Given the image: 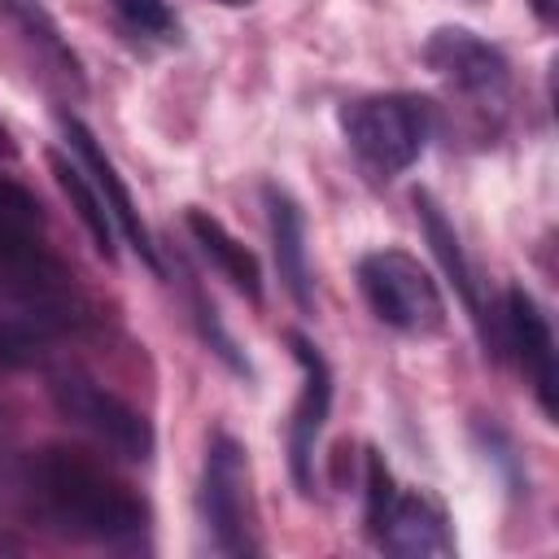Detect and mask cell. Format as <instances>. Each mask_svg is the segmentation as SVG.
Masks as SVG:
<instances>
[{
    "label": "cell",
    "instance_id": "2",
    "mask_svg": "<svg viewBox=\"0 0 559 559\" xmlns=\"http://www.w3.org/2000/svg\"><path fill=\"white\" fill-rule=\"evenodd\" d=\"M0 301L31 314H52L70 328L87 323V301L70 266L48 245V218L31 188L0 175Z\"/></svg>",
    "mask_w": 559,
    "mask_h": 559
},
{
    "label": "cell",
    "instance_id": "10",
    "mask_svg": "<svg viewBox=\"0 0 559 559\" xmlns=\"http://www.w3.org/2000/svg\"><path fill=\"white\" fill-rule=\"evenodd\" d=\"M502 328H507V345L515 349L524 376L533 380L542 415L555 419V332H550V319L542 314V306L533 301L528 288H520V284L507 288Z\"/></svg>",
    "mask_w": 559,
    "mask_h": 559
},
{
    "label": "cell",
    "instance_id": "16",
    "mask_svg": "<svg viewBox=\"0 0 559 559\" xmlns=\"http://www.w3.org/2000/svg\"><path fill=\"white\" fill-rule=\"evenodd\" d=\"M74 332L70 323L52 319V314H31V310H13L9 319H0V371H17L31 367L35 358H44V349Z\"/></svg>",
    "mask_w": 559,
    "mask_h": 559
},
{
    "label": "cell",
    "instance_id": "17",
    "mask_svg": "<svg viewBox=\"0 0 559 559\" xmlns=\"http://www.w3.org/2000/svg\"><path fill=\"white\" fill-rule=\"evenodd\" d=\"M0 17H9V26L22 35V39H31L35 48H44L52 61H61L70 74H79V57H74V48L61 39V26H57V17L39 4V0H0Z\"/></svg>",
    "mask_w": 559,
    "mask_h": 559
},
{
    "label": "cell",
    "instance_id": "9",
    "mask_svg": "<svg viewBox=\"0 0 559 559\" xmlns=\"http://www.w3.org/2000/svg\"><path fill=\"white\" fill-rule=\"evenodd\" d=\"M424 61L432 74H441L463 96L498 100L511 83V66H507L502 48H493L489 39H480L467 26H437L424 44Z\"/></svg>",
    "mask_w": 559,
    "mask_h": 559
},
{
    "label": "cell",
    "instance_id": "3",
    "mask_svg": "<svg viewBox=\"0 0 559 559\" xmlns=\"http://www.w3.org/2000/svg\"><path fill=\"white\" fill-rule=\"evenodd\" d=\"M341 135L376 175H397L419 162L432 135V105L411 92H376L341 105Z\"/></svg>",
    "mask_w": 559,
    "mask_h": 559
},
{
    "label": "cell",
    "instance_id": "1",
    "mask_svg": "<svg viewBox=\"0 0 559 559\" xmlns=\"http://www.w3.org/2000/svg\"><path fill=\"white\" fill-rule=\"evenodd\" d=\"M26 489L39 507V515L74 542L135 550L148 537L144 498L79 445L48 441V445L31 450Z\"/></svg>",
    "mask_w": 559,
    "mask_h": 559
},
{
    "label": "cell",
    "instance_id": "18",
    "mask_svg": "<svg viewBox=\"0 0 559 559\" xmlns=\"http://www.w3.org/2000/svg\"><path fill=\"white\" fill-rule=\"evenodd\" d=\"M362 467H367V502H362V524H367V537L371 542H380V533H384V524H389V511H393V502H397V480H393V472H389V463H384V454L376 450V445H367V454H362Z\"/></svg>",
    "mask_w": 559,
    "mask_h": 559
},
{
    "label": "cell",
    "instance_id": "6",
    "mask_svg": "<svg viewBox=\"0 0 559 559\" xmlns=\"http://www.w3.org/2000/svg\"><path fill=\"white\" fill-rule=\"evenodd\" d=\"M48 397L61 411V419H70L74 428L96 437L109 454H118L127 463H148L153 459L157 437H153V424L144 419V411H135L131 402H122L118 393H109L92 376L57 371L52 384H48Z\"/></svg>",
    "mask_w": 559,
    "mask_h": 559
},
{
    "label": "cell",
    "instance_id": "13",
    "mask_svg": "<svg viewBox=\"0 0 559 559\" xmlns=\"http://www.w3.org/2000/svg\"><path fill=\"white\" fill-rule=\"evenodd\" d=\"M183 227H188V236L197 240V249L210 258V266H214L236 293H245L249 301H262V266H258L253 249H245L210 210H197V205H188Z\"/></svg>",
    "mask_w": 559,
    "mask_h": 559
},
{
    "label": "cell",
    "instance_id": "5",
    "mask_svg": "<svg viewBox=\"0 0 559 559\" xmlns=\"http://www.w3.org/2000/svg\"><path fill=\"white\" fill-rule=\"evenodd\" d=\"M201 524L218 555H258L253 511H249V459L231 432H214L201 463Z\"/></svg>",
    "mask_w": 559,
    "mask_h": 559
},
{
    "label": "cell",
    "instance_id": "15",
    "mask_svg": "<svg viewBox=\"0 0 559 559\" xmlns=\"http://www.w3.org/2000/svg\"><path fill=\"white\" fill-rule=\"evenodd\" d=\"M411 205H415V218H419V227H424V236H428V245H432V253H437L441 271L450 275V284L459 288L463 306H467V310H472V319L480 323L485 314H480L476 280H472V266H467V253H463V245H459L454 223L445 218V210L437 205V197H432L428 188H415V192H411Z\"/></svg>",
    "mask_w": 559,
    "mask_h": 559
},
{
    "label": "cell",
    "instance_id": "21",
    "mask_svg": "<svg viewBox=\"0 0 559 559\" xmlns=\"http://www.w3.org/2000/svg\"><path fill=\"white\" fill-rule=\"evenodd\" d=\"M13 153V140H9V131H4V122H0V157H9Z\"/></svg>",
    "mask_w": 559,
    "mask_h": 559
},
{
    "label": "cell",
    "instance_id": "11",
    "mask_svg": "<svg viewBox=\"0 0 559 559\" xmlns=\"http://www.w3.org/2000/svg\"><path fill=\"white\" fill-rule=\"evenodd\" d=\"M380 546L389 555H402V559H445V555H454V533H450L445 507L424 489L397 493V502L389 511V524L380 533Z\"/></svg>",
    "mask_w": 559,
    "mask_h": 559
},
{
    "label": "cell",
    "instance_id": "12",
    "mask_svg": "<svg viewBox=\"0 0 559 559\" xmlns=\"http://www.w3.org/2000/svg\"><path fill=\"white\" fill-rule=\"evenodd\" d=\"M262 205H266V227H271L280 280H284L288 297L301 310H310L314 297H310V253H306V218H301V205L280 183H266L262 188Z\"/></svg>",
    "mask_w": 559,
    "mask_h": 559
},
{
    "label": "cell",
    "instance_id": "20",
    "mask_svg": "<svg viewBox=\"0 0 559 559\" xmlns=\"http://www.w3.org/2000/svg\"><path fill=\"white\" fill-rule=\"evenodd\" d=\"M533 13H537L542 22H555V0H533Z\"/></svg>",
    "mask_w": 559,
    "mask_h": 559
},
{
    "label": "cell",
    "instance_id": "8",
    "mask_svg": "<svg viewBox=\"0 0 559 559\" xmlns=\"http://www.w3.org/2000/svg\"><path fill=\"white\" fill-rule=\"evenodd\" d=\"M57 127H61V135H66V144H70V153L79 157V166L92 175V183H96V192H100V201H105V210H109V218H114L118 236L135 249V258H140L153 275H162V271H166V266H162V253H157V245H153V236H148V227H144L140 210H135L131 188L122 183V175H118L114 157L96 144V135H92L74 114H57Z\"/></svg>",
    "mask_w": 559,
    "mask_h": 559
},
{
    "label": "cell",
    "instance_id": "7",
    "mask_svg": "<svg viewBox=\"0 0 559 559\" xmlns=\"http://www.w3.org/2000/svg\"><path fill=\"white\" fill-rule=\"evenodd\" d=\"M284 341L301 367V393H297V406L288 419V472H293V485L301 493H310L314 489V445H319V432L332 411V367L314 349L310 336L284 332Z\"/></svg>",
    "mask_w": 559,
    "mask_h": 559
},
{
    "label": "cell",
    "instance_id": "14",
    "mask_svg": "<svg viewBox=\"0 0 559 559\" xmlns=\"http://www.w3.org/2000/svg\"><path fill=\"white\" fill-rule=\"evenodd\" d=\"M48 170H52V179H57V188L70 197V205H74V214H79V223L87 227V236H92V245H96V253L105 258V262H114L118 258V227H114V218H109V210H105V201H100V192H96V183H92V175L79 166V157L70 153H48Z\"/></svg>",
    "mask_w": 559,
    "mask_h": 559
},
{
    "label": "cell",
    "instance_id": "19",
    "mask_svg": "<svg viewBox=\"0 0 559 559\" xmlns=\"http://www.w3.org/2000/svg\"><path fill=\"white\" fill-rule=\"evenodd\" d=\"M109 9L135 35H148V39H175L179 35V22H175L166 0H109Z\"/></svg>",
    "mask_w": 559,
    "mask_h": 559
},
{
    "label": "cell",
    "instance_id": "4",
    "mask_svg": "<svg viewBox=\"0 0 559 559\" xmlns=\"http://www.w3.org/2000/svg\"><path fill=\"white\" fill-rule=\"evenodd\" d=\"M358 288L371 314L402 336H437L445 328V297L428 266L406 249H371L358 258Z\"/></svg>",
    "mask_w": 559,
    "mask_h": 559
},
{
    "label": "cell",
    "instance_id": "22",
    "mask_svg": "<svg viewBox=\"0 0 559 559\" xmlns=\"http://www.w3.org/2000/svg\"><path fill=\"white\" fill-rule=\"evenodd\" d=\"M223 4H231V9H240V4H253V0H223Z\"/></svg>",
    "mask_w": 559,
    "mask_h": 559
}]
</instances>
